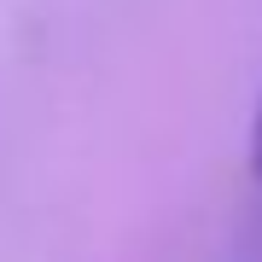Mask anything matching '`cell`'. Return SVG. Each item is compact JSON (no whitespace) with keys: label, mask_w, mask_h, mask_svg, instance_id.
Listing matches in <instances>:
<instances>
[{"label":"cell","mask_w":262,"mask_h":262,"mask_svg":"<svg viewBox=\"0 0 262 262\" xmlns=\"http://www.w3.org/2000/svg\"><path fill=\"white\" fill-rule=\"evenodd\" d=\"M251 175L262 181V105H256V122H251Z\"/></svg>","instance_id":"obj_1"}]
</instances>
